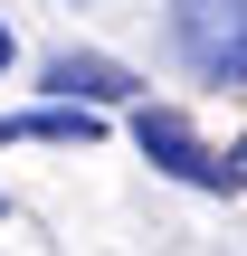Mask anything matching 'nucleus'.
I'll return each instance as SVG.
<instances>
[{"mask_svg":"<svg viewBox=\"0 0 247 256\" xmlns=\"http://www.w3.org/2000/svg\"><path fill=\"white\" fill-rule=\"evenodd\" d=\"M171 57L200 86H247V0H171Z\"/></svg>","mask_w":247,"mask_h":256,"instance_id":"obj_1","label":"nucleus"},{"mask_svg":"<svg viewBox=\"0 0 247 256\" xmlns=\"http://www.w3.org/2000/svg\"><path fill=\"white\" fill-rule=\"evenodd\" d=\"M133 142H143V162H152L162 180H190V190H247L238 162H228V152H209V142L190 133V114H181V104H133Z\"/></svg>","mask_w":247,"mask_h":256,"instance_id":"obj_2","label":"nucleus"},{"mask_svg":"<svg viewBox=\"0 0 247 256\" xmlns=\"http://www.w3.org/2000/svg\"><path fill=\"white\" fill-rule=\"evenodd\" d=\"M228 162H238V180H247V133H238V142H228Z\"/></svg>","mask_w":247,"mask_h":256,"instance_id":"obj_5","label":"nucleus"},{"mask_svg":"<svg viewBox=\"0 0 247 256\" xmlns=\"http://www.w3.org/2000/svg\"><path fill=\"white\" fill-rule=\"evenodd\" d=\"M38 86H48V104H86V114L143 104V76H133V66H114V57H95V48H57V57L38 66Z\"/></svg>","mask_w":247,"mask_h":256,"instance_id":"obj_3","label":"nucleus"},{"mask_svg":"<svg viewBox=\"0 0 247 256\" xmlns=\"http://www.w3.org/2000/svg\"><path fill=\"white\" fill-rule=\"evenodd\" d=\"M0 142H105V114H86V104H29V114H0Z\"/></svg>","mask_w":247,"mask_h":256,"instance_id":"obj_4","label":"nucleus"},{"mask_svg":"<svg viewBox=\"0 0 247 256\" xmlns=\"http://www.w3.org/2000/svg\"><path fill=\"white\" fill-rule=\"evenodd\" d=\"M10 57H19V48H10V28H0V76H10Z\"/></svg>","mask_w":247,"mask_h":256,"instance_id":"obj_6","label":"nucleus"}]
</instances>
